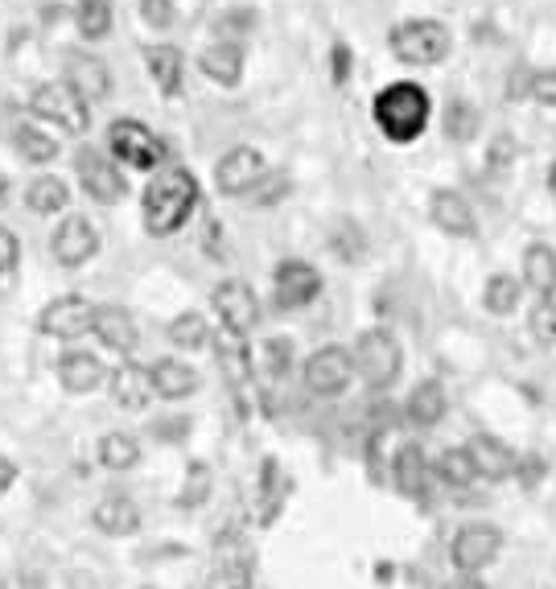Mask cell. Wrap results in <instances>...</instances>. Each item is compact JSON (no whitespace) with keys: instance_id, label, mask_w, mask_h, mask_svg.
Masks as SVG:
<instances>
[{"instance_id":"obj_1","label":"cell","mask_w":556,"mask_h":589,"mask_svg":"<svg viewBox=\"0 0 556 589\" xmlns=\"http://www.w3.org/2000/svg\"><path fill=\"white\" fill-rule=\"evenodd\" d=\"M198 206V181L182 165H165L162 174L149 181V190L140 198V219L149 235H174Z\"/></svg>"},{"instance_id":"obj_16","label":"cell","mask_w":556,"mask_h":589,"mask_svg":"<svg viewBox=\"0 0 556 589\" xmlns=\"http://www.w3.org/2000/svg\"><path fill=\"white\" fill-rule=\"evenodd\" d=\"M108 387H111L116 409H124V412L149 409V400L157 396V392H153L149 367H140V363H120V367L111 371V384Z\"/></svg>"},{"instance_id":"obj_26","label":"cell","mask_w":556,"mask_h":589,"mask_svg":"<svg viewBox=\"0 0 556 589\" xmlns=\"http://www.w3.org/2000/svg\"><path fill=\"white\" fill-rule=\"evenodd\" d=\"M524 285L536 297H556V252L548 244L524 247Z\"/></svg>"},{"instance_id":"obj_46","label":"cell","mask_w":556,"mask_h":589,"mask_svg":"<svg viewBox=\"0 0 556 589\" xmlns=\"http://www.w3.org/2000/svg\"><path fill=\"white\" fill-rule=\"evenodd\" d=\"M330 75H334V82L351 79V50L342 41H334V50H330Z\"/></svg>"},{"instance_id":"obj_37","label":"cell","mask_w":556,"mask_h":589,"mask_svg":"<svg viewBox=\"0 0 556 589\" xmlns=\"http://www.w3.org/2000/svg\"><path fill=\"white\" fill-rule=\"evenodd\" d=\"M446 132L449 140H470L478 132V111L466 99H453L446 108Z\"/></svg>"},{"instance_id":"obj_50","label":"cell","mask_w":556,"mask_h":589,"mask_svg":"<svg viewBox=\"0 0 556 589\" xmlns=\"http://www.w3.org/2000/svg\"><path fill=\"white\" fill-rule=\"evenodd\" d=\"M17 482V467L0 453V494H9V487Z\"/></svg>"},{"instance_id":"obj_52","label":"cell","mask_w":556,"mask_h":589,"mask_svg":"<svg viewBox=\"0 0 556 589\" xmlns=\"http://www.w3.org/2000/svg\"><path fill=\"white\" fill-rule=\"evenodd\" d=\"M9 203V178H4V174H0V206Z\"/></svg>"},{"instance_id":"obj_36","label":"cell","mask_w":556,"mask_h":589,"mask_svg":"<svg viewBox=\"0 0 556 589\" xmlns=\"http://www.w3.org/2000/svg\"><path fill=\"white\" fill-rule=\"evenodd\" d=\"M247 359L252 355L244 351V334H231V330H223V338H218V363H223V375H231L235 384L247 380V375H252Z\"/></svg>"},{"instance_id":"obj_29","label":"cell","mask_w":556,"mask_h":589,"mask_svg":"<svg viewBox=\"0 0 556 589\" xmlns=\"http://www.w3.org/2000/svg\"><path fill=\"white\" fill-rule=\"evenodd\" d=\"M433 474L446 487H470V482L478 479V470H475V458H470V450L466 445H453V450H441V458L433 462Z\"/></svg>"},{"instance_id":"obj_19","label":"cell","mask_w":556,"mask_h":589,"mask_svg":"<svg viewBox=\"0 0 556 589\" xmlns=\"http://www.w3.org/2000/svg\"><path fill=\"white\" fill-rule=\"evenodd\" d=\"M67 82L87 99V104H99V99H108V91H111L108 67H104L96 55H82V50H70L67 55Z\"/></svg>"},{"instance_id":"obj_32","label":"cell","mask_w":556,"mask_h":589,"mask_svg":"<svg viewBox=\"0 0 556 589\" xmlns=\"http://www.w3.org/2000/svg\"><path fill=\"white\" fill-rule=\"evenodd\" d=\"M99 462L108 470H133L140 462V441L133 433H108L99 441Z\"/></svg>"},{"instance_id":"obj_9","label":"cell","mask_w":556,"mask_h":589,"mask_svg":"<svg viewBox=\"0 0 556 589\" xmlns=\"http://www.w3.org/2000/svg\"><path fill=\"white\" fill-rule=\"evenodd\" d=\"M211 305H215L223 330H231V334H244L247 338V330H256L260 302L247 281H218L215 293H211Z\"/></svg>"},{"instance_id":"obj_23","label":"cell","mask_w":556,"mask_h":589,"mask_svg":"<svg viewBox=\"0 0 556 589\" xmlns=\"http://www.w3.org/2000/svg\"><path fill=\"white\" fill-rule=\"evenodd\" d=\"M198 67H203L206 79H215L218 87H235V82L244 79V50H240V41H215V46H206L203 50Z\"/></svg>"},{"instance_id":"obj_24","label":"cell","mask_w":556,"mask_h":589,"mask_svg":"<svg viewBox=\"0 0 556 589\" xmlns=\"http://www.w3.org/2000/svg\"><path fill=\"white\" fill-rule=\"evenodd\" d=\"M429 470L433 467H429V458H425L421 445H404L392 462L396 491L408 494V499H425V491H429Z\"/></svg>"},{"instance_id":"obj_4","label":"cell","mask_w":556,"mask_h":589,"mask_svg":"<svg viewBox=\"0 0 556 589\" xmlns=\"http://www.w3.org/2000/svg\"><path fill=\"white\" fill-rule=\"evenodd\" d=\"M388 46H392V55L400 58L404 67H437V62L449 55L453 38H449V29L441 26V21H433V17H417V21L396 26Z\"/></svg>"},{"instance_id":"obj_2","label":"cell","mask_w":556,"mask_h":589,"mask_svg":"<svg viewBox=\"0 0 556 589\" xmlns=\"http://www.w3.org/2000/svg\"><path fill=\"white\" fill-rule=\"evenodd\" d=\"M371 116L380 124V132L396 145H412L429 128V116H433V104H429V91L421 82H392L383 87L375 104H371Z\"/></svg>"},{"instance_id":"obj_3","label":"cell","mask_w":556,"mask_h":589,"mask_svg":"<svg viewBox=\"0 0 556 589\" xmlns=\"http://www.w3.org/2000/svg\"><path fill=\"white\" fill-rule=\"evenodd\" d=\"M351 355H354V375H359L371 392H388V387L400 380V371H404V351H400L392 330H383V326L363 330Z\"/></svg>"},{"instance_id":"obj_13","label":"cell","mask_w":556,"mask_h":589,"mask_svg":"<svg viewBox=\"0 0 556 589\" xmlns=\"http://www.w3.org/2000/svg\"><path fill=\"white\" fill-rule=\"evenodd\" d=\"M264 157H260L256 149H247V145H240V149H231L218 157L215 165V186L227 198H240V194H252L256 190V181L264 178Z\"/></svg>"},{"instance_id":"obj_48","label":"cell","mask_w":556,"mask_h":589,"mask_svg":"<svg viewBox=\"0 0 556 589\" xmlns=\"http://www.w3.org/2000/svg\"><path fill=\"white\" fill-rule=\"evenodd\" d=\"M186 438V421H165L157 425V441H182Z\"/></svg>"},{"instance_id":"obj_21","label":"cell","mask_w":556,"mask_h":589,"mask_svg":"<svg viewBox=\"0 0 556 589\" xmlns=\"http://www.w3.org/2000/svg\"><path fill=\"white\" fill-rule=\"evenodd\" d=\"M91 520L104 536H136L140 532V508L128 494H104L91 511Z\"/></svg>"},{"instance_id":"obj_33","label":"cell","mask_w":556,"mask_h":589,"mask_svg":"<svg viewBox=\"0 0 556 589\" xmlns=\"http://www.w3.org/2000/svg\"><path fill=\"white\" fill-rule=\"evenodd\" d=\"M203 589H252V552H235L227 561L218 565L215 573L206 577Z\"/></svg>"},{"instance_id":"obj_12","label":"cell","mask_w":556,"mask_h":589,"mask_svg":"<svg viewBox=\"0 0 556 589\" xmlns=\"http://www.w3.org/2000/svg\"><path fill=\"white\" fill-rule=\"evenodd\" d=\"M75 165H79V181H82V190H87V198H96V203L111 206V203H120L124 194H128V181H124L120 165L108 161L104 153L82 149L79 157H75Z\"/></svg>"},{"instance_id":"obj_35","label":"cell","mask_w":556,"mask_h":589,"mask_svg":"<svg viewBox=\"0 0 556 589\" xmlns=\"http://www.w3.org/2000/svg\"><path fill=\"white\" fill-rule=\"evenodd\" d=\"M17 149H21V157L29 165H46L58 157V140L50 132H41V128H33V124H21L17 128Z\"/></svg>"},{"instance_id":"obj_11","label":"cell","mask_w":556,"mask_h":589,"mask_svg":"<svg viewBox=\"0 0 556 589\" xmlns=\"http://www.w3.org/2000/svg\"><path fill=\"white\" fill-rule=\"evenodd\" d=\"M272 293L281 310H305L322 293V273L305 261H281L272 273Z\"/></svg>"},{"instance_id":"obj_40","label":"cell","mask_w":556,"mask_h":589,"mask_svg":"<svg viewBox=\"0 0 556 589\" xmlns=\"http://www.w3.org/2000/svg\"><path fill=\"white\" fill-rule=\"evenodd\" d=\"M531 334L540 343H556V297H540L531 310Z\"/></svg>"},{"instance_id":"obj_47","label":"cell","mask_w":556,"mask_h":589,"mask_svg":"<svg viewBox=\"0 0 556 589\" xmlns=\"http://www.w3.org/2000/svg\"><path fill=\"white\" fill-rule=\"evenodd\" d=\"M544 470H548V467H544V458H536V453H531V458H519L516 474L531 487V482H536V479H544Z\"/></svg>"},{"instance_id":"obj_10","label":"cell","mask_w":556,"mask_h":589,"mask_svg":"<svg viewBox=\"0 0 556 589\" xmlns=\"http://www.w3.org/2000/svg\"><path fill=\"white\" fill-rule=\"evenodd\" d=\"M38 330L50 334V338H82V334L96 330V305L79 297V293H67V297H58V302L41 310Z\"/></svg>"},{"instance_id":"obj_44","label":"cell","mask_w":556,"mask_h":589,"mask_svg":"<svg viewBox=\"0 0 556 589\" xmlns=\"http://www.w3.org/2000/svg\"><path fill=\"white\" fill-rule=\"evenodd\" d=\"M531 99L544 104V108H556V67L531 75Z\"/></svg>"},{"instance_id":"obj_22","label":"cell","mask_w":556,"mask_h":589,"mask_svg":"<svg viewBox=\"0 0 556 589\" xmlns=\"http://www.w3.org/2000/svg\"><path fill=\"white\" fill-rule=\"evenodd\" d=\"M149 375H153V392L162 400H186L198 387V371L191 363H182V359H157L149 367Z\"/></svg>"},{"instance_id":"obj_27","label":"cell","mask_w":556,"mask_h":589,"mask_svg":"<svg viewBox=\"0 0 556 589\" xmlns=\"http://www.w3.org/2000/svg\"><path fill=\"white\" fill-rule=\"evenodd\" d=\"M145 62H149V75L162 87V96L174 99L182 91V50L177 46H149Z\"/></svg>"},{"instance_id":"obj_20","label":"cell","mask_w":556,"mask_h":589,"mask_svg":"<svg viewBox=\"0 0 556 589\" xmlns=\"http://www.w3.org/2000/svg\"><path fill=\"white\" fill-rule=\"evenodd\" d=\"M58 384L67 387L70 396H87L104 384V363L91 351H67L58 359Z\"/></svg>"},{"instance_id":"obj_6","label":"cell","mask_w":556,"mask_h":589,"mask_svg":"<svg viewBox=\"0 0 556 589\" xmlns=\"http://www.w3.org/2000/svg\"><path fill=\"white\" fill-rule=\"evenodd\" d=\"M108 145H111V157L128 169H140V174H153L162 169L165 161V145L157 140L149 124L140 120H116L108 128Z\"/></svg>"},{"instance_id":"obj_14","label":"cell","mask_w":556,"mask_h":589,"mask_svg":"<svg viewBox=\"0 0 556 589\" xmlns=\"http://www.w3.org/2000/svg\"><path fill=\"white\" fill-rule=\"evenodd\" d=\"M50 252H55V261L62 264V268H82V264L99 252V232L82 219V215H70V219H62V227L50 235Z\"/></svg>"},{"instance_id":"obj_51","label":"cell","mask_w":556,"mask_h":589,"mask_svg":"<svg viewBox=\"0 0 556 589\" xmlns=\"http://www.w3.org/2000/svg\"><path fill=\"white\" fill-rule=\"evenodd\" d=\"M449 589H487V586H482V577L478 573H458L449 581Z\"/></svg>"},{"instance_id":"obj_28","label":"cell","mask_w":556,"mask_h":589,"mask_svg":"<svg viewBox=\"0 0 556 589\" xmlns=\"http://www.w3.org/2000/svg\"><path fill=\"white\" fill-rule=\"evenodd\" d=\"M70 203V190H67V181L62 178H33L29 181V190H26V206L33 210V215H58L62 206Z\"/></svg>"},{"instance_id":"obj_8","label":"cell","mask_w":556,"mask_h":589,"mask_svg":"<svg viewBox=\"0 0 556 589\" xmlns=\"http://www.w3.org/2000/svg\"><path fill=\"white\" fill-rule=\"evenodd\" d=\"M503 552V532L495 523H466L453 544H449V561L458 573H482L490 565L499 561Z\"/></svg>"},{"instance_id":"obj_25","label":"cell","mask_w":556,"mask_h":589,"mask_svg":"<svg viewBox=\"0 0 556 589\" xmlns=\"http://www.w3.org/2000/svg\"><path fill=\"white\" fill-rule=\"evenodd\" d=\"M446 409H449L446 387L437 384V380H421V384L412 387V396H408L404 416H408V421H412L417 429H433V425H441Z\"/></svg>"},{"instance_id":"obj_38","label":"cell","mask_w":556,"mask_h":589,"mask_svg":"<svg viewBox=\"0 0 556 589\" xmlns=\"http://www.w3.org/2000/svg\"><path fill=\"white\" fill-rule=\"evenodd\" d=\"M206 494H211V467L206 462H194L191 470H186V482H182V508H203Z\"/></svg>"},{"instance_id":"obj_15","label":"cell","mask_w":556,"mask_h":589,"mask_svg":"<svg viewBox=\"0 0 556 589\" xmlns=\"http://www.w3.org/2000/svg\"><path fill=\"white\" fill-rule=\"evenodd\" d=\"M470 458H475V470H478V479H487V482H503V479H511L519 467V453L507 445V441L499 438H490V433H478L470 445Z\"/></svg>"},{"instance_id":"obj_39","label":"cell","mask_w":556,"mask_h":589,"mask_svg":"<svg viewBox=\"0 0 556 589\" xmlns=\"http://www.w3.org/2000/svg\"><path fill=\"white\" fill-rule=\"evenodd\" d=\"M289 363H293V343H285V338H269V343L260 346V367L269 371V375H285Z\"/></svg>"},{"instance_id":"obj_42","label":"cell","mask_w":556,"mask_h":589,"mask_svg":"<svg viewBox=\"0 0 556 589\" xmlns=\"http://www.w3.org/2000/svg\"><path fill=\"white\" fill-rule=\"evenodd\" d=\"M330 247L339 252L342 261H359V256H363V232H359L354 223H342L339 232L330 235Z\"/></svg>"},{"instance_id":"obj_43","label":"cell","mask_w":556,"mask_h":589,"mask_svg":"<svg viewBox=\"0 0 556 589\" xmlns=\"http://www.w3.org/2000/svg\"><path fill=\"white\" fill-rule=\"evenodd\" d=\"M140 17L153 29H169L174 26V0H140Z\"/></svg>"},{"instance_id":"obj_49","label":"cell","mask_w":556,"mask_h":589,"mask_svg":"<svg viewBox=\"0 0 556 589\" xmlns=\"http://www.w3.org/2000/svg\"><path fill=\"white\" fill-rule=\"evenodd\" d=\"M511 153H516V145H511V140L503 137L499 145L490 149V165H495V169H503V161H511Z\"/></svg>"},{"instance_id":"obj_53","label":"cell","mask_w":556,"mask_h":589,"mask_svg":"<svg viewBox=\"0 0 556 589\" xmlns=\"http://www.w3.org/2000/svg\"><path fill=\"white\" fill-rule=\"evenodd\" d=\"M548 190H553V198H556V161H553V169H548Z\"/></svg>"},{"instance_id":"obj_18","label":"cell","mask_w":556,"mask_h":589,"mask_svg":"<svg viewBox=\"0 0 556 589\" xmlns=\"http://www.w3.org/2000/svg\"><path fill=\"white\" fill-rule=\"evenodd\" d=\"M91 334H99V343L108 346V351H116V355H133L136 346H140V330H136L133 314L120 310V305H99Z\"/></svg>"},{"instance_id":"obj_45","label":"cell","mask_w":556,"mask_h":589,"mask_svg":"<svg viewBox=\"0 0 556 589\" xmlns=\"http://www.w3.org/2000/svg\"><path fill=\"white\" fill-rule=\"evenodd\" d=\"M17 261H21V244H17V235L9 227H0V276L13 273Z\"/></svg>"},{"instance_id":"obj_34","label":"cell","mask_w":556,"mask_h":589,"mask_svg":"<svg viewBox=\"0 0 556 589\" xmlns=\"http://www.w3.org/2000/svg\"><path fill=\"white\" fill-rule=\"evenodd\" d=\"M75 26L87 41H99L111 33V4L108 0H79L75 9Z\"/></svg>"},{"instance_id":"obj_31","label":"cell","mask_w":556,"mask_h":589,"mask_svg":"<svg viewBox=\"0 0 556 589\" xmlns=\"http://www.w3.org/2000/svg\"><path fill=\"white\" fill-rule=\"evenodd\" d=\"M169 343L177 346V351H203L206 343H211V330H206V317L194 314V310H186V314H177L174 322H169Z\"/></svg>"},{"instance_id":"obj_41","label":"cell","mask_w":556,"mask_h":589,"mask_svg":"<svg viewBox=\"0 0 556 589\" xmlns=\"http://www.w3.org/2000/svg\"><path fill=\"white\" fill-rule=\"evenodd\" d=\"M285 190H289V174H281V169H264V178L256 181V198L252 203H260V206H272V203H281L285 198Z\"/></svg>"},{"instance_id":"obj_5","label":"cell","mask_w":556,"mask_h":589,"mask_svg":"<svg viewBox=\"0 0 556 589\" xmlns=\"http://www.w3.org/2000/svg\"><path fill=\"white\" fill-rule=\"evenodd\" d=\"M29 108H33V116H41V120L58 124L70 137H79V132L91 128V104H87L70 82H38L33 96H29Z\"/></svg>"},{"instance_id":"obj_7","label":"cell","mask_w":556,"mask_h":589,"mask_svg":"<svg viewBox=\"0 0 556 589\" xmlns=\"http://www.w3.org/2000/svg\"><path fill=\"white\" fill-rule=\"evenodd\" d=\"M354 380V355L347 346H318L310 359H305V387L313 396H342Z\"/></svg>"},{"instance_id":"obj_17","label":"cell","mask_w":556,"mask_h":589,"mask_svg":"<svg viewBox=\"0 0 556 589\" xmlns=\"http://www.w3.org/2000/svg\"><path fill=\"white\" fill-rule=\"evenodd\" d=\"M429 219L446 235H458V239H470L478 232L475 210H470V203L458 190H433V198H429Z\"/></svg>"},{"instance_id":"obj_30","label":"cell","mask_w":556,"mask_h":589,"mask_svg":"<svg viewBox=\"0 0 556 589\" xmlns=\"http://www.w3.org/2000/svg\"><path fill=\"white\" fill-rule=\"evenodd\" d=\"M519 297H524V285H519L516 276H507V273L490 276L487 288H482V305H487V314H495V317L516 314Z\"/></svg>"}]
</instances>
